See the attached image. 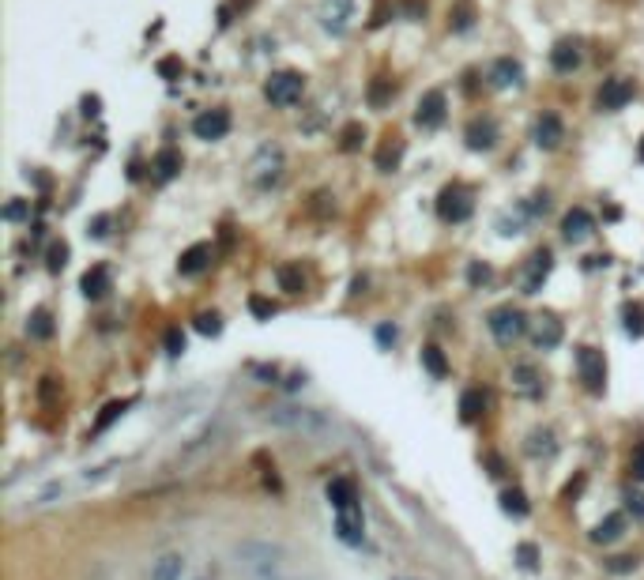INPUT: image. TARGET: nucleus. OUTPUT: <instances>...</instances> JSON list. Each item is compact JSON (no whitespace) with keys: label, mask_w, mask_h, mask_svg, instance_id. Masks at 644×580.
<instances>
[{"label":"nucleus","mask_w":644,"mask_h":580,"mask_svg":"<svg viewBox=\"0 0 644 580\" xmlns=\"http://www.w3.org/2000/svg\"><path fill=\"white\" fill-rule=\"evenodd\" d=\"M237 565L245 573H253L256 580H279L283 569H287V550L275 543H264V539H245L237 543Z\"/></svg>","instance_id":"1"},{"label":"nucleus","mask_w":644,"mask_h":580,"mask_svg":"<svg viewBox=\"0 0 644 580\" xmlns=\"http://www.w3.org/2000/svg\"><path fill=\"white\" fill-rule=\"evenodd\" d=\"M268 422L283 426V430H294V433H305V437H324V433H332V422L324 419L321 411H313V407H294V403H287V407H271V411H268Z\"/></svg>","instance_id":"2"},{"label":"nucleus","mask_w":644,"mask_h":580,"mask_svg":"<svg viewBox=\"0 0 644 580\" xmlns=\"http://www.w3.org/2000/svg\"><path fill=\"white\" fill-rule=\"evenodd\" d=\"M576 369H581V381H584L588 392L599 396V392L607 388V362L595 347H581V351H576Z\"/></svg>","instance_id":"3"},{"label":"nucleus","mask_w":644,"mask_h":580,"mask_svg":"<svg viewBox=\"0 0 644 580\" xmlns=\"http://www.w3.org/2000/svg\"><path fill=\"white\" fill-rule=\"evenodd\" d=\"M302 91H305V83H302L298 72H275L268 80V87H264V94H268L271 106H294L302 98Z\"/></svg>","instance_id":"4"},{"label":"nucleus","mask_w":644,"mask_h":580,"mask_svg":"<svg viewBox=\"0 0 644 580\" xmlns=\"http://www.w3.org/2000/svg\"><path fill=\"white\" fill-rule=\"evenodd\" d=\"M490 332H494V339L497 343H512V339H520L524 335V316H520V309H512V305H501V309H494L490 313Z\"/></svg>","instance_id":"5"},{"label":"nucleus","mask_w":644,"mask_h":580,"mask_svg":"<svg viewBox=\"0 0 644 580\" xmlns=\"http://www.w3.org/2000/svg\"><path fill=\"white\" fill-rule=\"evenodd\" d=\"M316 16H321V27L328 35H343L354 19V0H321V12Z\"/></svg>","instance_id":"6"},{"label":"nucleus","mask_w":644,"mask_h":580,"mask_svg":"<svg viewBox=\"0 0 644 580\" xmlns=\"http://www.w3.org/2000/svg\"><path fill=\"white\" fill-rule=\"evenodd\" d=\"M215 448H219V430H204L200 437H192V441L185 445L181 452H178V459H173V464H170V471H173V467H189V464H200V459H204L207 452H215Z\"/></svg>","instance_id":"7"},{"label":"nucleus","mask_w":644,"mask_h":580,"mask_svg":"<svg viewBox=\"0 0 644 580\" xmlns=\"http://www.w3.org/2000/svg\"><path fill=\"white\" fill-rule=\"evenodd\" d=\"M192 132H196V140H223L226 132H230V113L226 109H207V113H200L192 121Z\"/></svg>","instance_id":"8"},{"label":"nucleus","mask_w":644,"mask_h":580,"mask_svg":"<svg viewBox=\"0 0 644 580\" xmlns=\"http://www.w3.org/2000/svg\"><path fill=\"white\" fill-rule=\"evenodd\" d=\"M592 230H595V218H592L588 207H573V211H565V218H562L565 242H584V237H592Z\"/></svg>","instance_id":"9"},{"label":"nucleus","mask_w":644,"mask_h":580,"mask_svg":"<svg viewBox=\"0 0 644 580\" xmlns=\"http://www.w3.org/2000/svg\"><path fill=\"white\" fill-rule=\"evenodd\" d=\"M438 211L445 223H464L467 215H471V200H467L464 189H445L441 200H438Z\"/></svg>","instance_id":"10"},{"label":"nucleus","mask_w":644,"mask_h":580,"mask_svg":"<svg viewBox=\"0 0 644 580\" xmlns=\"http://www.w3.org/2000/svg\"><path fill=\"white\" fill-rule=\"evenodd\" d=\"M335 531H340L343 543L358 546L366 539V520H362V509L351 505V509H340V517H335Z\"/></svg>","instance_id":"11"},{"label":"nucleus","mask_w":644,"mask_h":580,"mask_svg":"<svg viewBox=\"0 0 644 580\" xmlns=\"http://www.w3.org/2000/svg\"><path fill=\"white\" fill-rule=\"evenodd\" d=\"M279 170H283V151L279 147H264L256 155V162L249 166V173H253L256 185H271V181L279 178Z\"/></svg>","instance_id":"12"},{"label":"nucleus","mask_w":644,"mask_h":580,"mask_svg":"<svg viewBox=\"0 0 644 580\" xmlns=\"http://www.w3.org/2000/svg\"><path fill=\"white\" fill-rule=\"evenodd\" d=\"M414 121L422 128H433L445 121V91H426L422 102H419V113H414Z\"/></svg>","instance_id":"13"},{"label":"nucleus","mask_w":644,"mask_h":580,"mask_svg":"<svg viewBox=\"0 0 644 580\" xmlns=\"http://www.w3.org/2000/svg\"><path fill=\"white\" fill-rule=\"evenodd\" d=\"M562 136H565L562 117H558V113H543L539 125H535V144H539V147H558Z\"/></svg>","instance_id":"14"},{"label":"nucleus","mask_w":644,"mask_h":580,"mask_svg":"<svg viewBox=\"0 0 644 580\" xmlns=\"http://www.w3.org/2000/svg\"><path fill=\"white\" fill-rule=\"evenodd\" d=\"M550 253L547 249H539V253L531 257V264H528V276H524V294H539V287H543V279L550 276Z\"/></svg>","instance_id":"15"},{"label":"nucleus","mask_w":644,"mask_h":580,"mask_svg":"<svg viewBox=\"0 0 644 580\" xmlns=\"http://www.w3.org/2000/svg\"><path fill=\"white\" fill-rule=\"evenodd\" d=\"M494 140H497V125L490 117H478V121L467 125V147L486 151V147H494Z\"/></svg>","instance_id":"16"},{"label":"nucleus","mask_w":644,"mask_h":580,"mask_svg":"<svg viewBox=\"0 0 644 580\" xmlns=\"http://www.w3.org/2000/svg\"><path fill=\"white\" fill-rule=\"evenodd\" d=\"M633 98V83L629 80H610L603 83V91H599V106L603 109H621Z\"/></svg>","instance_id":"17"},{"label":"nucleus","mask_w":644,"mask_h":580,"mask_svg":"<svg viewBox=\"0 0 644 580\" xmlns=\"http://www.w3.org/2000/svg\"><path fill=\"white\" fill-rule=\"evenodd\" d=\"M535 343H539L543 351H550V347L562 343V321L558 316H539V321H535Z\"/></svg>","instance_id":"18"},{"label":"nucleus","mask_w":644,"mask_h":580,"mask_svg":"<svg viewBox=\"0 0 644 580\" xmlns=\"http://www.w3.org/2000/svg\"><path fill=\"white\" fill-rule=\"evenodd\" d=\"M207 264H211V245H192V249H185L181 253V260H178V268L185 271V276H196V271H204Z\"/></svg>","instance_id":"19"},{"label":"nucleus","mask_w":644,"mask_h":580,"mask_svg":"<svg viewBox=\"0 0 644 580\" xmlns=\"http://www.w3.org/2000/svg\"><path fill=\"white\" fill-rule=\"evenodd\" d=\"M621 535H626V517H621V512H610L607 520L595 524L592 543H614V539H621Z\"/></svg>","instance_id":"20"},{"label":"nucleus","mask_w":644,"mask_h":580,"mask_svg":"<svg viewBox=\"0 0 644 580\" xmlns=\"http://www.w3.org/2000/svg\"><path fill=\"white\" fill-rule=\"evenodd\" d=\"M151 170H155V181H170V178H178V170H181V155L173 147H162L159 155H155V162H151Z\"/></svg>","instance_id":"21"},{"label":"nucleus","mask_w":644,"mask_h":580,"mask_svg":"<svg viewBox=\"0 0 644 580\" xmlns=\"http://www.w3.org/2000/svg\"><path fill=\"white\" fill-rule=\"evenodd\" d=\"M328 501H332L335 509H351V505H358V490H354L351 479H332V483H328Z\"/></svg>","instance_id":"22"},{"label":"nucleus","mask_w":644,"mask_h":580,"mask_svg":"<svg viewBox=\"0 0 644 580\" xmlns=\"http://www.w3.org/2000/svg\"><path fill=\"white\" fill-rule=\"evenodd\" d=\"M520 64L512 61V57H501L494 68H490V80H494V87H516L520 83Z\"/></svg>","instance_id":"23"},{"label":"nucleus","mask_w":644,"mask_h":580,"mask_svg":"<svg viewBox=\"0 0 644 580\" xmlns=\"http://www.w3.org/2000/svg\"><path fill=\"white\" fill-rule=\"evenodd\" d=\"M185 573V557L181 554H166L151 565V580H181Z\"/></svg>","instance_id":"24"},{"label":"nucleus","mask_w":644,"mask_h":580,"mask_svg":"<svg viewBox=\"0 0 644 580\" xmlns=\"http://www.w3.org/2000/svg\"><path fill=\"white\" fill-rule=\"evenodd\" d=\"M483 411H486L483 388H467L464 396H460V419L464 422H475V419H483Z\"/></svg>","instance_id":"25"},{"label":"nucleus","mask_w":644,"mask_h":580,"mask_svg":"<svg viewBox=\"0 0 644 580\" xmlns=\"http://www.w3.org/2000/svg\"><path fill=\"white\" fill-rule=\"evenodd\" d=\"M550 61H554L558 72H573L576 64H581V49H576V42H558L554 53H550Z\"/></svg>","instance_id":"26"},{"label":"nucleus","mask_w":644,"mask_h":580,"mask_svg":"<svg viewBox=\"0 0 644 580\" xmlns=\"http://www.w3.org/2000/svg\"><path fill=\"white\" fill-rule=\"evenodd\" d=\"M128 407H132V400H113V403H106L102 414L94 419V430H91V433H106V430H110V426H113L117 419H121V414H125Z\"/></svg>","instance_id":"27"},{"label":"nucleus","mask_w":644,"mask_h":580,"mask_svg":"<svg viewBox=\"0 0 644 580\" xmlns=\"http://www.w3.org/2000/svg\"><path fill=\"white\" fill-rule=\"evenodd\" d=\"M80 287H83L87 298H102V294L110 290V271H106V268H91V271L83 276Z\"/></svg>","instance_id":"28"},{"label":"nucleus","mask_w":644,"mask_h":580,"mask_svg":"<svg viewBox=\"0 0 644 580\" xmlns=\"http://www.w3.org/2000/svg\"><path fill=\"white\" fill-rule=\"evenodd\" d=\"M275 279H279V290H287V294H302L305 290V276H302L298 264H283L275 271Z\"/></svg>","instance_id":"29"},{"label":"nucleus","mask_w":644,"mask_h":580,"mask_svg":"<svg viewBox=\"0 0 644 580\" xmlns=\"http://www.w3.org/2000/svg\"><path fill=\"white\" fill-rule=\"evenodd\" d=\"M512 385H516L520 392H528V396H535V392H539V369L528 366V362L516 366L512 369Z\"/></svg>","instance_id":"30"},{"label":"nucleus","mask_w":644,"mask_h":580,"mask_svg":"<svg viewBox=\"0 0 644 580\" xmlns=\"http://www.w3.org/2000/svg\"><path fill=\"white\" fill-rule=\"evenodd\" d=\"M501 509H505L509 517H528V509H531V505H528V494H524V490H516V486L505 490V494H501Z\"/></svg>","instance_id":"31"},{"label":"nucleus","mask_w":644,"mask_h":580,"mask_svg":"<svg viewBox=\"0 0 644 580\" xmlns=\"http://www.w3.org/2000/svg\"><path fill=\"white\" fill-rule=\"evenodd\" d=\"M422 366L430 369L438 381H445L449 377V362H445V354H441V347H422Z\"/></svg>","instance_id":"32"},{"label":"nucleus","mask_w":644,"mask_h":580,"mask_svg":"<svg viewBox=\"0 0 644 580\" xmlns=\"http://www.w3.org/2000/svg\"><path fill=\"white\" fill-rule=\"evenodd\" d=\"M27 335H30V339H49V335H53V321H49L46 309H35V313H30Z\"/></svg>","instance_id":"33"},{"label":"nucleus","mask_w":644,"mask_h":580,"mask_svg":"<svg viewBox=\"0 0 644 580\" xmlns=\"http://www.w3.org/2000/svg\"><path fill=\"white\" fill-rule=\"evenodd\" d=\"M626 332L629 335H644V305L637 302V305H626Z\"/></svg>","instance_id":"34"},{"label":"nucleus","mask_w":644,"mask_h":580,"mask_svg":"<svg viewBox=\"0 0 644 580\" xmlns=\"http://www.w3.org/2000/svg\"><path fill=\"white\" fill-rule=\"evenodd\" d=\"M219 328H223V324H219V316H215V313H200V316H196V332H204V335H215Z\"/></svg>","instance_id":"35"},{"label":"nucleus","mask_w":644,"mask_h":580,"mask_svg":"<svg viewBox=\"0 0 644 580\" xmlns=\"http://www.w3.org/2000/svg\"><path fill=\"white\" fill-rule=\"evenodd\" d=\"M516 557H520L524 569H535V565H539V550H535L531 543H520V546H516Z\"/></svg>","instance_id":"36"},{"label":"nucleus","mask_w":644,"mask_h":580,"mask_svg":"<svg viewBox=\"0 0 644 580\" xmlns=\"http://www.w3.org/2000/svg\"><path fill=\"white\" fill-rule=\"evenodd\" d=\"M64 260H68V245L57 242V245L49 249V271H61V268H64Z\"/></svg>","instance_id":"37"},{"label":"nucleus","mask_w":644,"mask_h":580,"mask_svg":"<svg viewBox=\"0 0 644 580\" xmlns=\"http://www.w3.org/2000/svg\"><path fill=\"white\" fill-rule=\"evenodd\" d=\"M249 309H253L260 321H271V313H275V305L264 302V298H249Z\"/></svg>","instance_id":"38"},{"label":"nucleus","mask_w":644,"mask_h":580,"mask_svg":"<svg viewBox=\"0 0 644 580\" xmlns=\"http://www.w3.org/2000/svg\"><path fill=\"white\" fill-rule=\"evenodd\" d=\"M362 136H366V132H362V125H351V128L343 132V151H354L358 144H362Z\"/></svg>","instance_id":"39"},{"label":"nucleus","mask_w":644,"mask_h":580,"mask_svg":"<svg viewBox=\"0 0 644 580\" xmlns=\"http://www.w3.org/2000/svg\"><path fill=\"white\" fill-rule=\"evenodd\" d=\"M166 351H170V354H181V351H185V335H181V328H170V332H166Z\"/></svg>","instance_id":"40"},{"label":"nucleus","mask_w":644,"mask_h":580,"mask_svg":"<svg viewBox=\"0 0 644 580\" xmlns=\"http://www.w3.org/2000/svg\"><path fill=\"white\" fill-rule=\"evenodd\" d=\"M629 471H633V479H644V445L633 448V456H629Z\"/></svg>","instance_id":"41"},{"label":"nucleus","mask_w":644,"mask_h":580,"mask_svg":"<svg viewBox=\"0 0 644 580\" xmlns=\"http://www.w3.org/2000/svg\"><path fill=\"white\" fill-rule=\"evenodd\" d=\"M626 501H629V509H633V512H637V517L644 520V494H640V490H629V494H626Z\"/></svg>","instance_id":"42"},{"label":"nucleus","mask_w":644,"mask_h":580,"mask_svg":"<svg viewBox=\"0 0 644 580\" xmlns=\"http://www.w3.org/2000/svg\"><path fill=\"white\" fill-rule=\"evenodd\" d=\"M396 159H400V147L396 151L385 147V151H380V170H392V166H396Z\"/></svg>","instance_id":"43"},{"label":"nucleus","mask_w":644,"mask_h":580,"mask_svg":"<svg viewBox=\"0 0 644 580\" xmlns=\"http://www.w3.org/2000/svg\"><path fill=\"white\" fill-rule=\"evenodd\" d=\"M490 279V268L486 264H471V283H486Z\"/></svg>","instance_id":"44"},{"label":"nucleus","mask_w":644,"mask_h":580,"mask_svg":"<svg viewBox=\"0 0 644 580\" xmlns=\"http://www.w3.org/2000/svg\"><path fill=\"white\" fill-rule=\"evenodd\" d=\"M159 72H162V75H178V72H181V64H178V61H162V64H159Z\"/></svg>","instance_id":"45"},{"label":"nucleus","mask_w":644,"mask_h":580,"mask_svg":"<svg viewBox=\"0 0 644 580\" xmlns=\"http://www.w3.org/2000/svg\"><path fill=\"white\" fill-rule=\"evenodd\" d=\"M633 565H637L633 557H614V565H610V569H614V573H626V569H633Z\"/></svg>","instance_id":"46"},{"label":"nucleus","mask_w":644,"mask_h":580,"mask_svg":"<svg viewBox=\"0 0 644 580\" xmlns=\"http://www.w3.org/2000/svg\"><path fill=\"white\" fill-rule=\"evenodd\" d=\"M377 339H380V343H392V339H396V328H380Z\"/></svg>","instance_id":"47"},{"label":"nucleus","mask_w":644,"mask_h":580,"mask_svg":"<svg viewBox=\"0 0 644 580\" xmlns=\"http://www.w3.org/2000/svg\"><path fill=\"white\" fill-rule=\"evenodd\" d=\"M106 226H110L106 218H94V230H91V234H94V237H102V234H106Z\"/></svg>","instance_id":"48"},{"label":"nucleus","mask_w":644,"mask_h":580,"mask_svg":"<svg viewBox=\"0 0 644 580\" xmlns=\"http://www.w3.org/2000/svg\"><path fill=\"white\" fill-rule=\"evenodd\" d=\"M640 162H644V140H640Z\"/></svg>","instance_id":"49"},{"label":"nucleus","mask_w":644,"mask_h":580,"mask_svg":"<svg viewBox=\"0 0 644 580\" xmlns=\"http://www.w3.org/2000/svg\"><path fill=\"white\" fill-rule=\"evenodd\" d=\"M396 580H403V576H396Z\"/></svg>","instance_id":"50"}]
</instances>
